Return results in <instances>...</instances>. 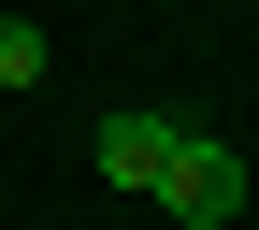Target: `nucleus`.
I'll list each match as a JSON object with an SVG mask.
<instances>
[{
  "label": "nucleus",
  "mask_w": 259,
  "mask_h": 230,
  "mask_svg": "<svg viewBox=\"0 0 259 230\" xmlns=\"http://www.w3.org/2000/svg\"><path fill=\"white\" fill-rule=\"evenodd\" d=\"M158 202H173L187 230H231V216H245V158H231V129H187V144H173V187H158Z\"/></svg>",
  "instance_id": "f257e3e1"
},
{
  "label": "nucleus",
  "mask_w": 259,
  "mask_h": 230,
  "mask_svg": "<svg viewBox=\"0 0 259 230\" xmlns=\"http://www.w3.org/2000/svg\"><path fill=\"white\" fill-rule=\"evenodd\" d=\"M187 129H202V115H101V187H144V202H158Z\"/></svg>",
  "instance_id": "f03ea898"
},
{
  "label": "nucleus",
  "mask_w": 259,
  "mask_h": 230,
  "mask_svg": "<svg viewBox=\"0 0 259 230\" xmlns=\"http://www.w3.org/2000/svg\"><path fill=\"white\" fill-rule=\"evenodd\" d=\"M44 58H58L44 29H29V15H0V101H15V86H44Z\"/></svg>",
  "instance_id": "7ed1b4c3"
}]
</instances>
